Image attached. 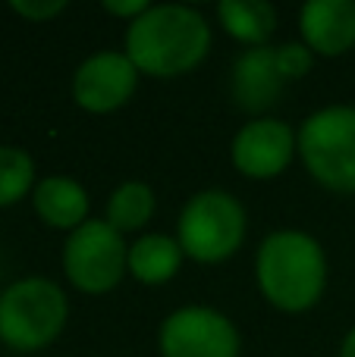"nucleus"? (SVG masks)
Here are the masks:
<instances>
[{
    "mask_svg": "<svg viewBox=\"0 0 355 357\" xmlns=\"http://www.w3.org/2000/svg\"><path fill=\"white\" fill-rule=\"evenodd\" d=\"M277 63H280V73L287 82H296L302 75L312 73L314 66V54L308 50V44L302 41H287L277 47Z\"/></svg>",
    "mask_w": 355,
    "mask_h": 357,
    "instance_id": "f3484780",
    "label": "nucleus"
},
{
    "mask_svg": "<svg viewBox=\"0 0 355 357\" xmlns=\"http://www.w3.org/2000/svg\"><path fill=\"white\" fill-rule=\"evenodd\" d=\"M154 216V191H151L148 182H123L113 188V195L107 197V213H104V222L113 226L119 235L126 232H138L145 229Z\"/></svg>",
    "mask_w": 355,
    "mask_h": 357,
    "instance_id": "2eb2a0df",
    "label": "nucleus"
},
{
    "mask_svg": "<svg viewBox=\"0 0 355 357\" xmlns=\"http://www.w3.org/2000/svg\"><path fill=\"white\" fill-rule=\"evenodd\" d=\"M182 257L176 235L148 232L129 245V276L142 285H164L180 273Z\"/></svg>",
    "mask_w": 355,
    "mask_h": 357,
    "instance_id": "ddd939ff",
    "label": "nucleus"
},
{
    "mask_svg": "<svg viewBox=\"0 0 355 357\" xmlns=\"http://www.w3.org/2000/svg\"><path fill=\"white\" fill-rule=\"evenodd\" d=\"M255 276L261 295L283 314H305L327 289V254L299 229H277L258 245Z\"/></svg>",
    "mask_w": 355,
    "mask_h": 357,
    "instance_id": "f03ea898",
    "label": "nucleus"
},
{
    "mask_svg": "<svg viewBox=\"0 0 355 357\" xmlns=\"http://www.w3.org/2000/svg\"><path fill=\"white\" fill-rule=\"evenodd\" d=\"M299 154V132L277 116L249 119L233 138V167L249 178H277Z\"/></svg>",
    "mask_w": 355,
    "mask_h": 357,
    "instance_id": "6e6552de",
    "label": "nucleus"
},
{
    "mask_svg": "<svg viewBox=\"0 0 355 357\" xmlns=\"http://www.w3.org/2000/svg\"><path fill=\"white\" fill-rule=\"evenodd\" d=\"M245 229L249 216L242 201L224 188H205L182 204L176 220V241L186 257L198 264H220L242 248Z\"/></svg>",
    "mask_w": 355,
    "mask_h": 357,
    "instance_id": "20e7f679",
    "label": "nucleus"
},
{
    "mask_svg": "<svg viewBox=\"0 0 355 357\" xmlns=\"http://www.w3.org/2000/svg\"><path fill=\"white\" fill-rule=\"evenodd\" d=\"M69 298L44 276L16 279L0 291V342L13 351H41L63 333Z\"/></svg>",
    "mask_w": 355,
    "mask_h": 357,
    "instance_id": "7ed1b4c3",
    "label": "nucleus"
},
{
    "mask_svg": "<svg viewBox=\"0 0 355 357\" xmlns=\"http://www.w3.org/2000/svg\"><path fill=\"white\" fill-rule=\"evenodd\" d=\"M138 69L126 50H101L79 63L73 75V100L88 113H113L136 94Z\"/></svg>",
    "mask_w": 355,
    "mask_h": 357,
    "instance_id": "1a4fd4ad",
    "label": "nucleus"
},
{
    "mask_svg": "<svg viewBox=\"0 0 355 357\" xmlns=\"http://www.w3.org/2000/svg\"><path fill=\"white\" fill-rule=\"evenodd\" d=\"M340 357H355V326L346 333L343 345H340Z\"/></svg>",
    "mask_w": 355,
    "mask_h": 357,
    "instance_id": "aec40b11",
    "label": "nucleus"
},
{
    "mask_svg": "<svg viewBox=\"0 0 355 357\" xmlns=\"http://www.w3.org/2000/svg\"><path fill=\"white\" fill-rule=\"evenodd\" d=\"M35 213L44 226L75 232L88 222V191L69 176H44L31 191Z\"/></svg>",
    "mask_w": 355,
    "mask_h": 357,
    "instance_id": "f8f14e48",
    "label": "nucleus"
},
{
    "mask_svg": "<svg viewBox=\"0 0 355 357\" xmlns=\"http://www.w3.org/2000/svg\"><path fill=\"white\" fill-rule=\"evenodd\" d=\"M13 10L31 22H44V19H54L57 13L66 10V3L63 0H38V3L35 0H13Z\"/></svg>",
    "mask_w": 355,
    "mask_h": 357,
    "instance_id": "a211bd4d",
    "label": "nucleus"
},
{
    "mask_svg": "<svg viewBox=\"0 0 355 357\" xmlns=\"http://www.w3.org/2000/svg\"><path fill=\"white\" fill-rule=\"evenodd\" d=\"M211 50V25L186 3H151L126 25V56L142 75L176 79L201 66Z\"/></svg>",
    "mask_w": 355,
    "mask_h": 357,
    "instance_id": "f257e3e1",
    "label": "nucleus"
},
{
    "mask_svg": "<svg viewBox=\"0 0 355 357\" xmlns=\"http://www.w3.org/2000/svg\"><path fill=\"white\" fill-rule=\"evenodd\" d=\"M217 19L226 35L249 47H268L277 31V10L268 0H220Z\"/></svg>",
    "mask_w": 355,
    "mask_h": 357,
    "instance_id": "4468645a",
    "label": "nucleus"
},
{
    "mask_svg": "<svg viewBox=\"0 0 355 357\" xmlns=\"http://www.w3.org/2000/svg\"><path fill=\"white\" fill-rule=\"evenodd\" d=\"M283 88H287V79H283L280 63H277V47H270V44L268 47H249L236 56L230 73V91L239 110L258 119L280 100Z\"/></svg>",
    "mask_w": 355,
    "mask_h": 357,
    "instance_id": "9d476101",
    "label": "nucleus"
},
{
    "mask_svg": "<svg viewBox=\"0 0 355 357\" xmlns=\"http://www.w3.org/2000/svg\"><path fill=\"white\" fill-rule=\"evenodd\" d=\"M148 6H151V3H145V0H126V3H123V0H104V10L113 13V16H123L126 25H129L132 19L142 16Z\"/></svg>",
    "mask_w": 355,
    "mask_h": 357,
    "instance_id": "6ab92c4d",
    "label": "nucleus"
},
{
    "mask_svg": "<svg viewBox=\"0 0 355 357\" xmlns=\"http://www.w3.org/2000/svg\"><path fill=\"white\" fill-rule=\"evenodd\" d=\"M299 31L312 54H349L355 47V0H308L299 10Z\"/></svg>",
    "mask_w": 355,
    "mask_h": 357,
    "instance_id": "9b49d317",
    "label": "nucleus"
},
{
    "mask_svg": "<svg viewBox=\"0 0 355 357\" xmlns=\"http://www.w3.org/2000/svg\"><path fill=\"white\" fill-rule=\"evenodd\" d=\"M63 273L69 285L85 295H104L117 289L129 273L126 238L104 220H88L66 235L63 245Z\"/></svg>",
    "mask_w": 355,
    "mask_h": 357,
    "instance_id": "423d86ee",
    "label": "nucleus"
},
{
    "mask_svg": "<svg viewBox=\"0 0 355 357\" xmlns=\"http://www.w3.org/2000/svg\"><path fill=\"white\" fill-rule=\"evenodd\" d=\"M296 132L308 176L327 191L355 195V107H321Z\"/></svg>",
    "mask_w": 355,
    "mask_h": 357,
    "instance_id": "39448f33",
    "label": "nucleus"
},
{
    "mask_svg": "<svg viewBox=\"0 0 355 357\" xmlns=\"http://www.w3.org/2000/svg\"><path fill=\"white\" fill-rule=\"evenodd\" d=\"M35 160L16 144H0V207L19 204L35 191Z\"/></svg>",
    "mask_w": 355,
    "mask_h": 357,
    "instance_id": "dca6fc26",
    "label": "nucleus"
},
{
    "mask_svg": "<svg viewBox=\"0 0 355 357\" xmlns=\"http://www.w3.org/2000/svg\"><path fill=\"white\" fill-rule=\"evenodd\" d=\"M157 345L164 357H239L242 339L226 314L189 304L161 323Z\"/></svg>",
    "mask_w": 355,
    "mask_h": 357,
    "instance_id": "0eeeda50",
    "label": "nucleus"
}]
</instances>
